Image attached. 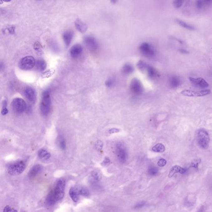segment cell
Masks as SVG:
<instances>
[{
  "label": "cell",
  "mask_w": 212,
  "mask_h": 212,
  "mask_svg": "<svg viewBox=\"0 0 212 212\" xmlns=\"http://www.w3.org/2000/svg\"><path fill=\"white\" fill-rule=\"evenodd\" d=\"M139 49L141 52L145 56L151 57L155 55V50L150 44L147 42L141 44Z\"/></svg>",
  "instance_id": "cell-9"
},
{
  "label": "cell",
  "mask_w": 212,
  "mask_h": 212,
  "mask_svg": "<svg viewBox=\"0 0 212 212\" xmlns=\"http://www.w3.org/2000/svg\"><path fill=\"white\" fill-rule=\"evenodd\" d=\"M176 22L181 27H183L185 29H188L190 30H194L195 28L193 26L190 25L189 24H187V23L184 22V21H182L179 19H177L176 20Z\"/></svg>",
  "instance_id": "cell-23"
},
{
  "label": "cell",
  "mask_w": 212,
  "mask_h": 212,
  "mask_svg": "<svg viewBox=\"0 0 212 212\" xmlns=\"http://www.w3.org/2000/svg\"><path fill=\"white\" fill-rule=\"evenodd\" d=\"M24 95L29 101L34 102L36 99L35 90L32 87H27L24 91Z\"/></svg>",
  "instance_id": "cell-12"
},
{
  "label": "cell",
  "mask_w": 212,
  "mask_h": 212,
  "mask_svg": "<svg viewBox=\"0 0 212 212\" xmlns=\"http://www.w3.org/2000/svg\"><path fill=\"white\" fill-rule=\"evenodd\" d=\"M58 142L60 148L63 150H65L66 148V142L62 136H60L59 137Z\"/></svg>",
  "instance_id": "cell-28"
},
{
  "label": "cell",
  "mask_w": 212,
  "mask_h": 212,
  "mask_svg": "<svg viewBox=\"0 0 212 212\" xmlns=\"http://www.w3.org/2000/svg\"><path fill=\"white\" fill-rule=\"evenodd\" d=\"M205 5V3H204V1H200V0H199V1H196V8H197L198 9H201L203 8V7H204V6Z\"/></svg>",
  "instance_id": "cell-33"
},
{
  "label": "cell",
  "mask_w": 212,
  "mask_h": 212,
  "mask_svg": "<svg viewBox=\"0 0 212 212\" xmlns=\"http://www.w3.org/2000/svg\"><path fill=\"white\" fill-rule=\"evenodd\" d=\"M51 99L49 91H44L42 95L40 109L42 115L47 116L50 112L51 107Z\"/></svg>",
  "instance_id": "cell-1"
},
{
  "label": "cell",
  "mask_w": 212,
  "mask_h": 212,
  "mask_svg": "<svg viewBox=\"0 0 212 212\" xmlns=\"http://www.w3.org/2000/svg\"><path fill=\"white\" fill-rule=\"evenodd\" d=\"M75 26L76 29L81 33H85L87 30V27L86 24L80 19H77L75 23Z\"/></svg>",
  "instance_id": "cell-17"
},
{
  "label": "cell",
  "mask_w": 212,
  "mask_h": 212,
  "mask_svg": "<svg viewBox=\"0 0 212 212\" xmlns=\"http://www.w3.org/2000/svg\"><path fill=\"white\" fill-rule=\"evenodd\" d=\"M56 200L54 191H51L49 194L46 199V203L49 205H52L55 204Z\"/></svg>",
  "instance_id": "cell-21"
},
{
  "label": "cell",
  "mask_w": 212,
  "mask_h": 212,
  "mask_svg": "<svg viewBox=\"0 0 212 212\" xmlns=\"http://www.w3.org/2000/svg\"><path fill=\"white\" fill-rule=\"evenodd\" d=\"M83 50V47L80 44L74 45L70 49V56L73 58H76L81 54Z\"/></svg>",
  "instance_id": "cell-13"
},
{
  "label": "cell",
  "mask_w": 212,
  "mask_h": 212,
  "mask_svg": "<svg viewBox=\"0 0 212 212\" xmlns=\"http://www.w3.org/2000/svg\"><path fill=\"white\" fill-rule=\"evenodd\" d=\"M197 140L199 146L202 148L207 149L210 143V136L209 133L204 129L199 130L197 132Z\"/></svg>",
  "instance_id": "cell-3"
},
{
  "label": "cell",
  "mask_w": 212,
  "mask_h": 212,
  "mask_svg": "<svg viewBox=\"0 0 212 212\" xmlns=\"http://www.w3.org/2000/svg\"><path fill=\"white\" fill-rule=\"evenodd\" d=\"M158 170L157 169L155 168H151L149 169L148 173L150 175L154 176L157 174Z\"/></svg>",
  "instance_id": "cell-38"
},
{
  "label": "cell",
  "mask_w": 212,
  "mask_h": 212,
  "mask_svg": "<svg viewBox=\"0 0 212 212\" xmlns=\"http://www.w3.org/2000/svg\"><path fill=\"white\" fill-rule=\"evenodd\" d=\"M134 70V68L130 64H125L122 68L123 73L125 74H130Z\"/></svg>",
  "instance_id": "cell-25"
},
{
  "label": "cell",
  "mask_w": 212,
  "mask_h": 212,
  "mask_svg": "<svg viewBox=\"0 0 212 212\" xmlns=\"http://www.w3.org/2000/svg\"><path fill=\"white\" fill-rule=\"evenodd\" d=\"M103 146V144L102 141L99 140L96 142L95 146H96V149L100 151L102 149Z\"/></svg>",
  "instance_id": "cell-35"
},
{
  "label": "cell",
  "mask_w": 212,
  "mask_h": 212,
  "mask_svg": "<svg viewBox=\"0 0 212 212\" xmlns=\"http://www.w3.org/2000/svg\"><path fill=\"white\" fill-rule=\"evenodd\" d=\"M73 37H74V33L72 31H67L63 34V39L67 47H69L70 45Z\"/></svg>",
  "instance_id": "cell-15"
},
{
  "label": "cell",
  "mask_w": 212,
  "mask_h": 212,
  "mask_svg": "<svg viewBox=\"0 0 212 212\" xmlns=\"http://www.w3.org/2000/svg\"><path fill=\"white\" fill-rule=\"evenodd\" d=\"M169 83L171 87L173 88H177L181 84V80L179 77L176 75H172L169 79Z\"/></svg>",
  "instance_id": "cell-18"
},
{
  "label": "cell",
  "mask_w": 212,
  "mask_h": 212,
  "mask_svg": "<svg viewBox=\"0 0 212 212\" xmlns=\"http://www.w3.org/2000/svg\"><path fill=\"white\" fill-rule=\"evenodd\" d=\"M84 42L85 46L90 51H95L98 49V43L94 37L87 36L85 38Z\"/></svg>",
  "instance_id": "cell-8"
},
{
  "label": "cell",
  "mask_w": 212,
  "mask_h": 212,
  "mask_svg": "<svg viewBox=\"0 0 212 212\" xmlns=\"http://www.w3.org/2000/svg\"><path fill=\"white\" fill-rule=\"evenodd\" d=\"M147 65H148L147 64L142 60L139 61L137 64V68L142 72L146 71Z\"/></svg>",
  "instance_id": "cell-27"
},
{
  "label": "cell",
  "mask_w": 212,
  "mask_h": 212,
  "mask_svg": "<svg viewBox=\"0 0 212 212\" xmlns=\"http://www.w3.org/2000/svg\"><path fill=\"white\" fill-rule=\"evenodd\" d=\"M11 106L14 112L17 114H21L26 110L27 104L23 99L16 98L12 101Z\"/></svg>",
  "instance_id": "cell-5"
},
{
  "label": "cell",
  "mask_w": 212,
  "mask_h": 212,
  "mask_svg": "<svg viewBox=\"0 0 212 212\" xmlns=\"http://www.w3.org/2000/svg\"><path fill=\"white\" fill-rule=\"evenodd\" d=\"M3 212H18V211L15 209H13L9 205H6L4 208Z\"/></svg>",
  "instance_id": "cell-36"
},
{
  "label": "cell",
  "mask_w": 212,
  "mask_h": 212,
  "mask_svg": "<svg viewBox=\"0 0 212 212\" xmlns=\"http://www.w3.org/2000/svg\"><path fill=\"white\" fill-rule=\"evenodd\" d=\"M35 59L33 56H25L19 61V67L22 70H29L35 66Z\"/></svg>",
  "instance_id": "cell-4"
},
{
  "label": "cell",
  "mask_w": 212,
  "mask_h": 212,
  "mask_svg": "<svg viewBox=\"0 0 212 212\" xmlns=\"http://www.w3.org/2000/svg\"><path fill=\"white\" fill-rule=\"evenodd\" d=\"M54 72L55 70L54 69H52V70H51V69L50 70L49 69V70L44 72V74H43V78H49V77H51V76L53 75Z\"/></svg>",
  "instance_id": "cell-32"
},
{
  "label": "cell",
  "mask_w": 212,
  "mask_h": 212,
  "mask_svg": "<svg viewBox=\"0 0 212 212\" xmlns=\"http://www.w3.org/2000/svg\"><path fill=\"white\" fill-rule=\"evenodd\" d=\"M91 179L95 182H98L101 178V176L99 173L96 172H94L91 175Z\"/></svg>",
  "instance_id": "cell-29"
},
{
  "label": "cell",
  "mask_w": 212,
  "mask_h": 212,
  "mask_svg": "<svg viewBox=\"0 0 212 212\" xmlns=\"http://www.w3.org/2000/svg\"><path fill=\"white\" fill-rule=\"evenodd\" d=\"M210 90H202L195 91L191 90H184L181 92V94L187 97H202L210 94Z\"/></svg>",
  "instance_id": "cell-7"
},
{
  "label": "cell",
  "mask_w": 212,
  "mask_h": 212,
  "mask_svg": "<svg viewBox=\"0 0 212 212\" xmlns=\"http://www.w3.org/2000/svg\"><path fill=\"white\" fill-rule=\"evenodd\" d=\"M152 150L155 152L163 153L165 150V146L162 143H158L153 146Z\"/></svg>",
  "instance_id": "cell-26"
},
{
  "label": "cell",
  "mask_w": 212,
  "mask_h": 212,
  "mask_svg": "<svg viewBox=\"0 0 212 212\" xmlns=\"http://www.w3.org/2000/svg\"><path fill=\"white\" fill-rule=\"evenodd\" d=\"M111 2L113 3H115L116 2V1H111Z\"/></svg>",
  "instance_id": "cell-46"
},
{
  "label": "cell",
  "mask_w": 212,
  "mask_h": 212,
  "mask_svg": "<svg viewBox=\"0 0 212 212\" xmlns=\"http://www.w3.org/2000/svg\"><path fill=\"white\" fill-rule=\"evenodd\" d=\"M42 46L38 42H36L34 44V49L36 51L39 52H40L42 50Z\"/></svg>",
  "instance_id": "cell-37"
},
{
  "label": "cell",
  "mask_w": 212,
  "mask_h": 212,
  "mask_svg": "<svg viewBox=\"0 0 212 212\" xmlns=\"http://www.w3.org/2000/svg\"><path fill=\"white\" fill-rule=\"evenodd\" d=\"M120 129H118V128H113L109 131V133L110 134H112V133H118V132H120Z\"/></svg>",
  "instance_id": "cell-42"
},
{
  "label": "cell",
  "mask_w": 212,
  "mask_h": 212,
  "mask_svg": "<svg viewBox=\"0 0 212 212\" xmlns=\"http://www.w3.org/2000/svg\"><path fill=\"white\" fill-rule=\"evenodd\" d=\"M189 79L191 84L195 87H199L200 88H205L209 86V83L203 78H195L190 77Z\"/></svg>",
  "instance_id": "cell-10"
},
{
  "label": "cell",
  "mask_w": 212,
  "mask_h": 212,
  "mask_svg": "<svg viewBox=\"0 0 212 212\" xmlns=\"http://www.w3.org/2000/svg\"><path fill=\"white\" fill-rule=\"evenodd\" d=\"M146 71L147 72V74L150 78H153L158 75V71L156 69L150 65H147Z\"/></svg>",
  "instance_id": "cell-24"
},
{
  "label": "cell",
  "mask_w": 212,
  "mask_h": 212,
  "mask_svg": "<svg viewBox=\"0 0 212 212\" xmlns=\"http://www.w3.org/2000/svg\"><path fill=\"white\" fill-rule=\"evenodd\" d=\"M146 203L145 202H141L139 203L136 205V206H135V208L136 209H139L143 207L145 205Z\"/></svg>",
  "instance_id": "cell-41"
},
{
  "label": "cell",
  "mask_w": 212,
  "mask_h": 212,
  "mask_svg": "<svg viewBox=\"0 0 212 212\" xmlns=\"http://www.w3.org/2000/svg\"><path fill=\"white\" fill-rule=\"evenodd\" d=\"M186 172V169L178 165H175L173 167L170 169L169 174V177H173L176 173H179L181 174H184Z\"/></svg>",
  "instance_id": "cell-16"
},
{
  "label": "cell",
  "mask_w": 212,
  "mask_h": 212,
  "mask_svg": "<svg viewBox=\"0 0 212 212\" xmlns=\"http://www.w3.org/2000/svg\"><path fill=\"white\" fill-rule=\"evenodd\" d=\"M78 193L79 195H82L85 196H87L89 195V192L86 189L81 188L78 190Z\"/></svg>",
  "instance_id": "cell-31"
},
{
  "label": "cell",
  "mask_w": 212,
  "mask_h": 212,
  "mask_svg": "<svg viewBox=\"0 0 212 212\" xmlns=\"http://www.w3.org/2000/svg\"><path fill=\"white\" fill-rule=\"evenodd\" d=\"M65 181L64 179H60L56 182L54 192L56 200L59 201L64 198L65 195Z\"/></svg>",
  "instance_id": "cell-6"
},
{
  "label": "cell",
  "mask_w": 212,
  "mask_h": 212,
  "mask_svg": "<svg viewBox=\"0 0 212 212\" xmlns=\"http://www.w3.org/2000/svg\"><path fill=\"white\" fill-rule=\"evenodd\" d=\"M69 194L72 200L76 203L79 200V193L78 190L74 188H71L69 191Z\"/></svg>",
  "instance_id": "cell-19"
},
{
  "label": "cell",
  "mask_w": 212,
  "mask_h": 212,
  "mask_svg": "<svg viewBox=\"0 0 212 212\" xmlns=\"http://www.w3.org/2000/svg\"><path fill=\"white\" fill-rule=\"evenodd\" d=\"M114 81L112 78H110L108 79L105 82V85L107 87H111L114 84Z\"/></svg>",
  "instance_id": "cell-40"
},
{
  "label": "cell",
  "mask_w": 212,
  "mask_h": 212,
  "mask_svg": "<svg viewBox=\"0 0 212 212\" xmlns=\"http://www.w3.org/2000/svg\"><path fill=\"white\" fill-rule=\"evenodd\" d=\"M201 162L200 159L198 158L195 159V160L192 161L190 164L189 168H194L195 169H197L198 168L199 164Z\"/></svg>",
  "instance_id": "cell-30"
},
{
  "label": "cell",
  "mask_w": 212,
  "mask_h": 212,
  "mask_svg": "<svg viewBox=\"0 0 212 212\" xmlns=\"http://www.w3.org/2000/svg\"><path fill=\"white\" fill-rule=\"evenodd\" d=\"M131 88L132 90L136 93H141L142 90V86L141 82L137 78H133L131 83Z\"/></svg>",
  "instance_id": "cell-11"
},
{
  "label": "cell",
  "mask_w": 212,
  "mask_h": 212,
  "mask_svg": "<svg viewBox=\"0 0 212 212\" xmlns=\"http://www.w3.org/2000/svg\"><path fill=\"white\" fill-rule=\"evenodd\" d=\"M38 156L41 160H45L50 158L51 154L46 150L41 149L39 151Z\"/></svg>",
  "instance_id": "cell-22"
},
{
  "label": "cell",
  "mask_w": 212,
  "mask_h": 212,
  "mask_svg": "<svg viewBox=\"0 0 212 212\" xmlns=\"http://www.w3.org/2000/svg\"><path fill=\"white\" fill-rule=\"evenodd\" d=\"M42 167L40 164H36L34 166L29 170L28 173V177L29 178H33L38 175L42 171Z\"/></svg>",
  "instance_id": "cell-14"
},
{
  "label": "cell",
  "mask_w": 212,
  "mask_h": 212,
  "mask_svg": "<svg viewBox=\"0 0 212 212\" xmlns=\"http://www.w3.org/2000/svg\"><path fill=\"white\" fill-rule=\"evenodd\" d=\"M8 110L7 108H4L2 109V111H1V114H2L3 115H5L7 114L8 113Z\"/></svg>",
  "instance_id": "cell-44"
},
{
  "label": "cell",
  "mask_w": 212,
  "mask_h": 212,
  "mask_svg": "<svg viewBox=\"0 0 212 212\" xmlns=\"http://www.w3.org/2000/svg\"><path fill=\"white\" fill-rule=\"evenodd\" d=\"M166 160L164 159H161L159 160L158 163V165L159 167H164L167 164Z\"/></svg>",
  "instance_id": "cell-39"
},
{
  "label": "cell",
  "mask_w": 212,
  "mask_h": 212,
  "mask_svg": "<svg viewBox=\"0 0 212 212\" xmlns=\"http://www.w3.org/2000/svg\"><path fill=\"white\" fill-rule=\"evenodd\" d=\"M183 1L182 0H176L173 2V4L175 7L176 8H180L183 4Z\"/></svg>",
  "instance_id": "cell-34"
},
{
  "label": "cell",
  "mask_w": 212,
  "mask_h": 212,
  "mask_svg": "<svg viewBox=\"0 0 212 212\" xmlns=\"http://www.w3.org/2000/svg\"><path fill=\"white\" fill-rule=\"evenodd\" d=\"M178 51H179L181 53L185 54H188L189 53V51H188L187 50L184 49H178Z\"/></svg>",
  "instance_id": "cell-43"
},
{
  "label": "cell",
  "mask_w": 212,
  "mask_h": 212,
  "mask_svg": "<svg viewBox=\"0 0 212 212\" xmlns=\"http://www.w3.org/2000/svg\"><path fill=\"white\" fill-rule=\"evenodd\" d=\"M26 164L22 160H19L10 164L7 167V172L11 176H17L24 171Z\"/></svg>",
  "instance_id": "cell-2"
},
{
  "label": "cell",
  "mask_w": 212,
  "mask_h": 212,
  "mask_svg": "<svg viewBox=\"0 0 212 212\" xmlns=\"http://www.w3.org/2000/svg\"><path fill=\"white\" fill-rule=\"evenodd\" d=\"M110 160H109V159L108 158H105V160H104V164H107L109 162H110Z\"/></svg>",
  "instance_id": "cell-45"
},
{
  "label": "cell",
  "mask_w": 212,
  "mask_h": 212,
  "mask_svg": "<svg viewBox=\"0 0 212 212\" xmlns=\"http://www.w3.org/2000/svg\"><path fill=\"white\" fill-rule=\"evenodd\" d=\"M35 67L39 71H42L47 68V63L44 60L40 59L36 61Z\"/></svg>",
  "instance_id": "cell-20"
}]
</instances>
